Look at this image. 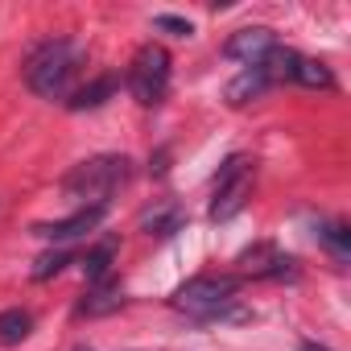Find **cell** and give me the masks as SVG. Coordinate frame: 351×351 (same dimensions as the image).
Instances as JSON below:
<instances>
[{"instance_id": "1", "label": "cell", "mask_w": 351, "mask_h": 351, "mask_svg": "<svg viewBox=\"0 0 351 351\" xmlns=\"http://www.w3.org/2000/svg\"><path fill=\"white\" fill-rule=\"evenodd\" d=\"M87 66V46H79L75 38H50L42 46L29 50L25 58V87L42 99H71L79 91Z\"/></svg>"}, {"instance_id": "2", "label": "cell", "mask_w": 351, "mask_h": 351, "mask_svg": "<svg viewBox=\"0 0 351 351\" xmlns=\"http://www.w3.org/2000/svg\"><path fill=\"white\" fill-rule=\"evenodd\" d=\"M240 285V273H199L173 289V310H182L195 322H248L252 314L236 298Z\"/></svg>"}, {"instance_id": "3", "label": "cell", "mask_w": 351, "mask_h": 351, "mask_svg": "<svg viewBox=\"0 0 351 351\" xmlns=\"http://www.w3.org/2000/svg\"><path fill=\"white\" fill-rule=\"evenodd\" d=\"M132 178V161L124 153H99V157H87L79 161L66 178H62V191L75 195V199H91L99 207H108V195H116L124 182Z\"/></svg>"}, {"instance_id": "4", "label": "cell", "mask_w": 351, "mask_h": 351, "mask_svg": "<svg viewBox=\"0 0 351 351\" xmlns=\"http://www.w3.org/2000/svg\"><path fill=\"white\" fill-rule=\"evenodd\" d=\"M169 79H173V58H169V50L157 46V42H149V46H141V50L132 54L124 83H128V91H132V99H136L141 108H157V104L169 95Z\"/></svg>"}, {"instance_id": "5", "label": "cell", "mask_w": 351, "mask_h": 351, "mask_svg": "<svg viewBox=\"0 0 351 351\" xmlns=\"http://www.w3.org/2000/svg\"><path fill=\"white\" fill-rule=\"evenodd\" d=\"M248 199H252V161L232 153L223 161V169L215 173V191H211V211L207 215L215 223H228L248 207Z\"/></svg>"}, {"instance_id": "6", "label": "cell", "mask_w": 351, "mask_h": 351, "mask_svg": "<svg viewBox=\"0 0 351 351\" xmlns=\"http://www.w3.org/2000/svg\"><path fill=\"white\" fill-rule=\"evenodd\" d=\"M104 215H108V207H99V203H87V207L71 211L66 219H50V223H38V228H34V236L50 240V244H66V240H79V236L95 232V228L104 223Z\"/></svg>"}, {"instance_id": "7", "label": "cell", "mask_w": 351, "mask_h": 351, "mask_svg": "<svg viewBox=\"0 0 351 351\" xmlns=\"http://www.w3.org/2000/svg\"><path fill=\"white\" fill-rule=\"evenodd\" d=\"M277 46V34L269 25H248V29H236L228 42H223V58L240 62V66H256L269 50Z\"/></svg>"}, {"instance_id": "8", "label": "cell", "mask_w": 351, "mask_h": 351, "mask_svg": "<svg viewBox=\"0 0 351 351\" xmlns=\"http://www.w3.org/2000/svg\"><path fill=\"white\" fill-rule=\"evenodd\" d=\"M240 265L248 277H261V281H298V261L277 252L273 244H256L252 252L240 256Z\"/></svg>"}, {"instance_id": "9", "label": "cell", "mask_w": 351, "mask_h": 351, "mask_svg": "<svg viewBox=\"0 0 351 351\" xmlns=\"http://www.w3.org/2000/svg\"><path fill=\"white\" fill-rule=\"evenodd\" d=\"M269 87H273V79H269V71H265V66H244V71L228 83V91H223V95H228V104H232V108H244V104L261 99Z\"/></svg>"}, {"instance_id": "10", "label": "cell", "mask_w": 351, "mask_h": 351, "mask_svg": "<svg viewBox=\"0 0 351 351\" xmlns=\"http://www.w3.org/2000/svg\"><path fill=\"white\" fill-rule=\"evenodd\" d=\"M116 87H120V79H116V75H99V79L83 83V87L66 99V108H71V112H91V108H104V104L116 95Z\"/></svg>"}, {"instance_id": "11", "label": "cell", "mask_w": 351, "mask_h": 351, "mask_svg": "<svg viewBox=\"0 0 351 351\" xmlns=\"http://www.w3.org/2000/svg\"><path fill=\"white\" fill-rule=\"evenodd\" d=\"M314 236H318V244H322L339 265L351 256V232H347L343 219H318V223H314Z\"/></svg>"}, {"instance_id": "12", "label": "cell", "mask_w": 351, "mask_h": 351, "mask_svg": "<svg viewBox=\"0 0 351 351\" xmlns=\"http://www.w3.org/2000/svg\"><path fill=\"white\" fill-rule=\"evenodd\" d=\"M289 83H298V87H314V91H330V87H335V75H330V66H326V62L298 54Z\"/></svg>"}, {"instance_id": "13", "label": "cell", "mask_w": 351, "mask_h": 351, "mask_svg": "<svg viewBox=\"0 0 351 351\" xmlns=\"http://www.w3.org/2000/svg\"><path fill=\"white\" fill-rule=\"evenodd\" d=\"M120 306H124L120 285H116V281H99V285H91V289H87V298L79 302V314L95 318V314H108V310H120Z\"/></svg>"}, {"instance_id": "14", "label": "cell", "mask_w": 351, "mask_h": 351, "mask_svg": "<svg viewBox=\"0 0 351 351\" xmlns=\"http://www.w3.org/2000/svg\"><path fill=\"white\" fill-rule=\"evenodd\" d=\"M112 261H116V240H104L95 244L79 265H83V277L87 285H99V281H112Z\"/></svg>"}, {"instance_id": "15", "label": "cell", "mask_w": 351, "mask_h": 351, "mask_svg": "<svg viewBox=\"0 0 351 351\" xmlns=\"http://www.w3.org/2000/svg\"><path fill=\"white\" fill-rule=\"evenodd\" d=\"M141 228H145L149 236H173V232L182 228V207H178V203H165V207L149 211V215L141 219Z\"/></svg>"}, {"instance_id": "16", "label": "cell", "mask_w": 351, "mask_h": 351, "mask_svg": "<svg viewBox=\"0 0 351 351\" xmlns=\"http://www.w3.org/2000/svg\"><path fill=\"white\" fill-rule=\"evenodd\" d=\"M29 330H34V314L29 310H0V343H21V339H29Z\"/></svg>"}, {"instance_id": "17", "label": "cell", "mask_w": 351, "mask_h": 351, "mask_svg": "<svg viewBox=\"0 0 351 351\" xmlns=\"http://www.w3.org/2000/svg\"><path fill=\"white\" fill-rule=\"evenodd\" d=\"M71 261H75V252H71V248H54V252L38 256V265H34V281H50V277H58Z\"/></svg>"}, {"instance_id": "18", "label": "cell", "mask_w": 351, "mask_h": 351, "mask_svg": "<svg viewBox=\"0 0 351 351\" xmlns=\"http://www.w3.org/2000/svg\"><path fill=\"white\" fill-rule=\"evenodd\" d=\"M153 29H161V34H169V38H191V34H195V25H191L186 17H173V13H157V17H153Z\"/></svg>"}, {"instance_id": "19", "label": "cell", "mask_w": 351, "mask_h": 351, "mask_svg": "<svg viewBox=\"0 0 351 351\" xmlns=\"http://www.w3.org/2000/svg\"><path fill=\"white\" fill-rule=\"evenodd\" d=\"M302 351H326L322 343H314V339H302Z\"/></svg>"}, {"instance_id": "20", "label": "cell", "mask_w": 351, "mask_h": 351, "mask_svg": "<svg viewBox=\"0 0 351 351\" xmlns=\"http://www.w3.org/2000/svg\"><path fill=\"white\" fill-rule=\"evenodd\" d=\"M75 351H91V347H75Z\"/></svg>"}]
</instances>
